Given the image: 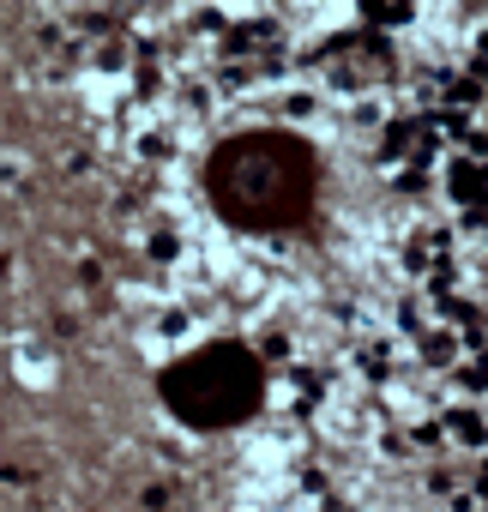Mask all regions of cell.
Instances as JSON below:
<instances>
[{"instance_id": "obj_1", "label": "cell", "mask_w": 488, "mask_h": 512, "mask_svg": "<svg viewBox=\"0 0 488 512\" xmlns=\"http://www.w3.org/2000/svg\"><path fill=\"white\" fill-rule=\"evenodd\" d=\"M314 193V169L290 139H248V145H229L217 163V199L248 217V223H284L302 217Z\"/></svg>"}]
</instances>
